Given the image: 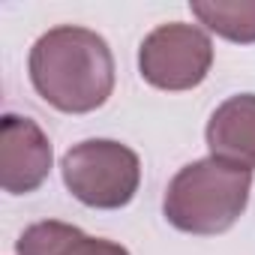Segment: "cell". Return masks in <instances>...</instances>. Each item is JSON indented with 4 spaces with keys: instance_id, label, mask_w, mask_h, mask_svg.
I'll use <instances>...</instances> for the list:
<instances>
[{
    "instance_id": "cell-1",
    "label": "cell",
    "mask_w": 255,
    "mask_h": 255,
    "mask_svg": "<svg viewBox=\"0 0 255 255\" xmlns=\"http://www.w3.org/2000/svg\"><path fill=\"white\" fill-rule=\"evenodd\" d=\"M30 81L36 93L66 114H87L108 102L114 90V54L87 27L60 24L30 48Z\"/></svg>"
},
{
    "instance_id": "cell-2",
    "label": "cell",
    "mask_w": 255,
    "mask_h": 255,
    "mask_svg": "<svg viewBox=\"0 0 255 255\" xmlns=\"http://www.w3.org/2000/svg\"><path fill=\"white\" fill-rule=\"evenodd\" d=\"M252 192V171L216 156L183 165L162 201L165 219L186 234H222L246 210Z\"/></svg>"
},
{
    "instance_id": "cell-3",
    "label": "cell",
    "mask_w": 255,
    "mask_h": 255,
    "mask_svg": "<svg viewBox=\"0 0 255 255\" xmlns=\"http://www.w3.org/2000/svg\"><path fill=\"white\" fill-rule=\"evenodd\" d=\"M66 189L87 207L120 210L141 183V159L132 147L111 138H87L72 144L60 159Z\"/></svg>"
},
{
    "instance_id": "cell-4",
    "label": "cell",
    "mask_w": 255,
    "mask_h": 255,
    "mask_svg": "<svg viewBox=\"0 0 255 255\" xmlns=\"http://www.w3.org/2000/svg\"><path fill=\"white\" fill-rule=\"evenodd\" d=\"M213 66V42L195 24H159L138 48V72L159 90H192Z\"/></svg>"
},
{
    "instance_id": "cell-5",
    "label": "cell",
    "mask_w": 255,
    "mask_h": 255,
    "mask_svg": "<svg viewBox=\"0 0 255 255\" xmlns=\"http://www.w3.org/2000/svg\"><path fill=\"white\" fill-rule=\"evenodd\" d=\"M51 141L39 123L21 114L0 117V186L9 195L36 192L51 171Z\"/></svg>"
},
{
    "instance_id": "cell-6",
    "label": "cell",
    "mask_w": 255,
    "mask_h": 255,
    "mask_svg": "<svg viewBox=\"0 0 255 255\" xmlns=\"http://www.w3.org/2000/svg\"><path fill=\"white\" fill-rule=\"evenodd\" d=\"M210 156L255 168V93H237L225 99L207 120L204 129Z\"/></svg>"
},
{
    "instance_id": "cell-7",
    "label": "cell",
    "mask_w": 255,
    "mask_h": 255,
    "mask_svg": "<svg viewBox=\"0 0 255 255\" xmlns=\"http://www.w3.org/2000/svg\"><path fill=\"white\" fill-rule=\"evenodd\" d=\"M15 255H129V249L105 237H90L69 222L45 219L21 231Z\"/></svg>"
},
{
    "instance_id": "cell-8",
    "label": "cell",
    "mask_w": 255,
    "mask_h": 255,
    "mask_svg": "<svg viewBox=\"0 0 255 255\" xmlns=\"http://www.w3.org/2000/svg\"><path fill=\"white\" fill-rule=\"evenodd\" d=\"M192 15L228 42H255V0H192Z\"/></svg>"
}]
</instances>
